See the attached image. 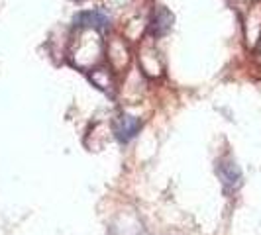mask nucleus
<instances>
[{
	"instance_id": "nucleus-1",
	"label": "nucleus",
	"mask_w": 261,
	"mask_h": 235,
	"mask_svg": "<svg viewBox=\"0 0 261 235\" xmlns=\"http://www.w3.org/2000/svg\"><path fill=\"white\" fill-rule=\"evenodd\" d=\"M216 172L222 181V186L226 192H234L242 186V172L238 169L232 159H220L216 165Z\"/></svg>"
},
{
	"instance_id": "nucleus-2",
	"label": "nucleus",
	"mask_w": 261,
	"mask_h": 235,
	"mask_svg": "<svg viewBox=\"0 0 261 235\" xmlns=\"http://www.w3.org/2000/svg\"><path fill=\"white\" fill-rule=\"evenodd\" d=\"M140 128H142V122H140L138 118L122 114V116L114 122V135L118 137V141L128 143V141H132V139L138 135Z\"/></svg>"
},
{
	"instance_id": "nucleus-3",
	"label": "nucleus",
	"mask_w": 261,
	"mask_h": 235,
	"mask_svg": "<svg viewBox=\"0 0 261 235\" xmlns=\"http://www.w3.org/2000/svg\"><path fill=\"white\" fill-rule=\"evenodd\" d=\"M77 26L79 27H94V30H108L110 26V20L106 18L102 12H87V14H81L77 20Z\"/></svg>"
},
{
	"instance_id": "nucleus-4",
	"label": "nucleus",
	"mask_w": 261,
	"mask_h": 235,
	"mask_svg": "<svg viewBox=\"0 0 261 235\" xmlns=\"http://www.w3.org/2000/svg\"><path fill=\"white\" fill-rule=\"evenodd\" d=\"M171 22H173V18H171V14L167 10H159V12L153 16V24H151V34L159 38V36H165L167 32L171 30Z\"/></svg>"
}]
</instances>
